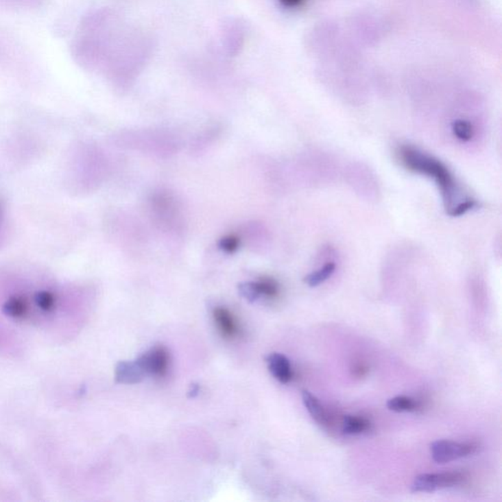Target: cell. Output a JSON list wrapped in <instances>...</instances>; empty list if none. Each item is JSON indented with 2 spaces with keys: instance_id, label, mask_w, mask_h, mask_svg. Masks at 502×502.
Wrapping results in <instances>:
<instances>
[{
  "instance_id": "1",
  "label": "cell",
  "mask_w": 502,
  "mask_h": 502,
  "mask_svg": "<svg viewBox=\"0 0 502 502\" xmlns=\"http://www.w3.org/2000/svg\"><path fill=\"white\" fill-rule=\"evenodd\" d=\"M398 155L401 164L407 170L435 181L442 193L449 215L455 217L460 205L472 200L461 191L459 184L451 169L437 157L412 145H401Z\"/></svg>"
},
{
  "instance_id": "2",
  "label": "cell",
  "mask_w": 502,
  "mask_h": 502,
  "mask_svg": "<svg viewBox=\"0 0 502 502\" xmlns=\"http://www.w3.org/2000/svg\"><path fill=\"white\" fill-rule=\"evenodd\" d=\"M464 476L458 472L422 474L417 476L411 486L412 492H433L460 485Z\"/></svg>"
},
{
  "instance_id": "3",
  "label": "cell",
  "mask_w": 502,
  "mask_h": 502,
  "mask_svg": "<svg viewBox=\"0 0 502 502\" xmlns=\"http://www.w3.org/2000/svg\"><path fill=\"white\" fill-rule=\"evenodd\" d=\"M476 447L467 442H457L453 440H437L431 444L433 459L440 464L467 457L474 453Z\"/></svg>"
},
{
  "instance_id": "4",
  "label": "cell",
  "mask_w": 502,
  "mask_h": 502,
  "mask_svg": "<svg viewBox=\"0 0 502 502\" xmlns=\"http://www.w3.org/2000/svg\"><path fill=\"white\" fill-rule=\"evenodd\" d=\"M147 375L163 376L169 367V352L164 346H155L136 360Z\"/></svg>"
},
{
  "instance_id": "5",
  "label": "cell",
  "mask_w": 502,
  "mask_h": 502,
  "mask_svg": "<svg viewBox=\"0 0 502 502\" xmlns=\"http://www.w3.org/2000/svg\"><path fill=\"white\" fill-rule=\"evenodd\" d=\"M145 376L147 374L136 361H121L116 365L115 380L119 384H139Z\"/></svg>"
},
{
  "instance_id": "6",
  "label": "cell",
  "mask_w": 502,
  "mask_h": 502,
  "mask_svg": "<svg viewBox=\"0 0 502 502\" xmlns=\"http://www.w3.org/2000/svg\"><path fill=\"white\" fill-rule=\"evenodd\" d=\"M268 369L276 380L282 384H287L293 378L291 362L280 353H271L266 357Z\"/></svg>"
},
{
  "instance_id": "7",
  "label": "cell",
  "mask_w": 502,
  "mask_h": 502,
  "mask_svg": "<svg viewBox=\"0 0 502 502\" xmlns=\"http://www.w3.org/2000/svg\"><path fill=\"white\" fill-rule=\"evenodd\" d=\"M214 320L217 324L219 331L223 337L232 339L237 334L236 321L229 310L226 308L218 307L214 310Z\"/></svg>"
},
{
  "instance_id": "8",
  "label": "cell",
  "mask_w": 502,
  "mask_h": 502,
  "mask_svg": "<svg viewBox=\"0 0 502 502\" xmlns=\"http://www.w3.org/2000/svg\"><path fill=\"white\" fill-rule=\"evenodd\" d=\"M302 401L307 407V411L311 415L312 418L319 424H325L327 421V415L325 409L322 406L319 399L313 396L311 392L302 391Z\"/></svg>"
},
{
  "instance_id": "9",
  "label": "cell",
  "mask_w": 502,
  "mask_h": 502,
  "mask_svg": "<svg viewBox=\"0 0 502 502\" xmlns=\"http://www.w3.org/2000/svg\"><path fill=\"white\" fill-rule=\"evenodd\" d=\"M335 269H337V263L333 260H330V261L324 263V265L320 267L318 270L310 273L305 278V283L311 287L320 286L321 284L332 277L333 274L335 272Z\"/></svg>"
},
{
  "instance_id": "10",
  "label": "cell",
  "mask_w": 502,
  "mask_h": 502,
  "mask_svg": "<svg viewBox=\"0 0 502 502\" xmlns=\"http://www.w3.org/2000/svg\"><path fill=\"white\" fill-rule=\"evenodd\" d=\"M451 132H453V136L462 143H468L476 134L475 126L470 121L465 120V119H456V120H454L451 123Z\"/></svg>"
},
{
  "instance_id": "11",
  "label": "cell",
  "mask_w": 502,
  "mask_h": 502,
  "mask_svg": "<svg viewBox=\"0 0 502 502\" xmlns=\"http://www.w3.org/2000/svg\"><path fill=\"white\" fill-rule=\"evenodd\" d=\"M370 422L362 417L346 415L342 423V431L348 435H357L369 430Z\"/></svg>"
},
{
  "instance_id": "12",
  "label": "cell",
  "mask_w": 502,
  "mask_h": 502,
  "mask_svg": "<svg viewBox=\"0 0 502 502\" xmlns=\"http://www.w3.org/2000/svg\"><path fill=\"white\" fill-rule=\"evenodd\" d=\"M387 406L390 410L394 412H413L418 407V405L414 399L405 396L389 399Z\"/></svg>"
},
{
  "instance_id": "13",
  "label": "cell",
  "mask_w": 502,
  "mask_h": 502,
  "mask_svg": "<svg viewBox=\"0 0 502 502\" xmlns=\"http://www.w3.org/2000/svg\"><path fill=\"white\" fill-rule=\"evenodd\" d=\"M2 311L9 317L19 318V317L24 316V314L26 313L27 304L23 298H11L10 300L4 303Z\"/></svg>"
},
{
  "instance_id": "14",
  "label": "cell",
  "mask_w": 502,
  "mask_h": 502,
  "mask_svg": "<svg viewBox=\"0 0 502 502\" xmlns=\"http://www.w3.org/2000/svg\"><path fill=\"white\" fill-rule=\"evenodd\" d=\"M257 286H259L260 294L265 296L267 298H276L279 294V286H278L277 282L273 279L264 278V279L257 282Z\"/></svg>"
},
{
  "instance_id": "15",
  "label": "cell",
  "mask_w": 502,
  "mask_h": 502,
  "mask_svg": "<svg viewBox=\"0 0 502 502\" xmlns=\"http://www.w3.org/2000/svg\"><path fill=\"white\" fill-rule=\"evenodd\" d=\"M239 291L241 296L250 302H254L261 296L257 283H243V284L239 285Z\"/></svg>"
},
{
  "instance_id": "16",
  "label": "cell",
  "mask_w": 502,
  "mask_h": 502,
  "mask_svg": "<svg viewBox=\"0 0 502 502\" xmlns=\"http://www.w3.org/2000/svg\"><path fill=\"white\" fill-rule=\"evenodd\" d=\"M35 300L38 307L45 311H49L54 307V296L49 291H40L36 294Z\"/></svg>"
},
{
  "instance_id": "17",
  "label": "cell",
  "mask_w": 502,
  "mask_h": 502,
  "mask_svg": "<svg viewBox=\"0 0 502 502\" xmlns=\"http://www.w3.org/2000/svg\"><path fill=\"white\" fill-rule=\"evenodd\" d=\"M239 246V239L235 236H228L224 237L220 243V248L227 252H234Z\"/></svg>"
},
{
  "instance_id": "18",
  "label": "cell",
  "mask_w": 502,
  "mask_h": 502,
  "mask_svg": "<svg viewBox=\"0 0 502 502\" xmlns=\"http://www.w3.org/2000/svg\"><path fill=\"white\" fill-rule=\"evenodd\" d=\"M280 3L286 8H293L296 6L300 5L302 3L303 0H280Z\"/></svg>"
},
{
  "instance_id": "19",
  "label": "cell",
  "mask_w": 502,
  "mask_h": 502,
  "mask_svg": "<svg viewBox=\"0 0 502 502\" xmlns=\"http://www.w3.org/2000/svg\"><path fill=\"white\" fill-rule=\"evenodd\" d=\"M200 392V385L198 384H191L189 390V398H195Z\"/></svg>"
},
{
  "instance_id": "20",
  "label": "cell",
  "mask_w": 502,
  "mask_h": 502,
  "mask_svg": "<svg viewBox=\"0 0 502 502\" xmlns=\"http://www.w3.org/2000/svg\"><path fill=\"white\" fill-rule=\"evenodd\" d=\"M1 217H2V206H1V202H0V221H1Z\"/></svg>"
}]
</instances>
